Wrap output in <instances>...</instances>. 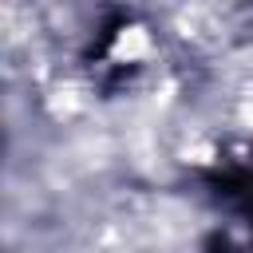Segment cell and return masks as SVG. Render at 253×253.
Masks as SVG:
<instances>
[{"label":"cell","instance_id":"obj_1","mask_svg":"<svg viewBox=\"0 0 253 253\" xmlns=\"http://www.w3.org/2000/svg\"><path fill=\"white\" fill-rule=\"evenodd\" d=\"M142 47H146L142 32H130V36H123V40H119V51H123V55H138Z\"/></svg>","mask_w":253,"mask_h":253}]
</instances>
